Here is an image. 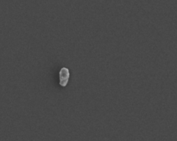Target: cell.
I'll return each instance as SVG.
<instances>
[{
	"instance_id": "1",
	"label": "cell",
	"mask_w": 177,
	"mask_h": 141,
	"mask_svg": "<svg viewBox=\"0 0 177 141\" xmlns=\"http://www.w3.org/2000/svg\"><path fill=\"white\" fill-rule=\"evenodd\" d=\"M70 74L69 70L66 68H62L60 71V86L65 87L68 84L69 78Z\"/></svg>"
}]
</instances>
